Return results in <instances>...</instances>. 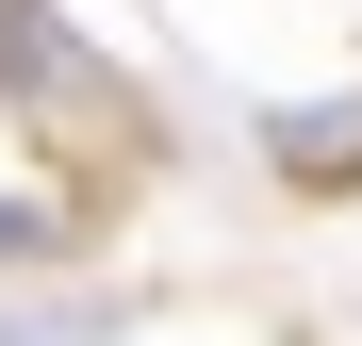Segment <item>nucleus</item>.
<instances>
[{"instance_id": "1", "label": "nucleus", "mask_w": 362, "mask_h": 346, "mask_svg": "<svg viewBox=\"0 0 362 346\" xmlns=\"http://www.w3.org/2000/svg\"><path fill=\"white\" fill-rule=\"evenodd\" d=\"M264 165H280V182H362V99H346V115H280Z\"/></svg>"}, {"instance_id": "2", "label": "nucleus", "mask_w": 362, "mask_h": 346, "mask_svg": "<svg viewBox=\"0 0 362 346\" xmlns=\"http://www.w3.org/2000/svg\"><path fill=\"white\" fill-rule=\"evenodd\" d=\"M33 248H66V214H17L0 198V264H33Z\"/></svg>"}]
</instances>
